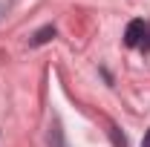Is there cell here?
I'll return each instance as SVG.
<instances>
[{"label":"cell","instance_id":"cell-1","mask_svg":"<svg viewBox=\"0 0 150 147\" xmlns=\"http://www.w3.org/2000/svg\"><path fill=\"white\" fill-rule=\"evenodd\" d=\"M144 29H147L144 20H130V23H127V32H124V43H127V46H142Z\"/></svg>","mask_w":150,"mask_h":147},{"label":"cell","instance_id":"cell-2","mask_svg":"<svg viewBox=\"0 0 150 147\" xmlns=\"http://www.w3.org/2000/svg\"><path fill=\"white\" fill-rule=\"evenodd\" d=\"M55 37V26H43V29H38L35 35L29 37V46H43V43H49Z\"/></svg>","mask_w":150,"mask_h":147},{"label":"cell","instance_id":"cell-3","mask_svg":"<svg viewBox=\"0 0 150 147\" xmlns=\"http://www.w3.org/2000/svg\"><path fill=\"white\" fill-rule=\"evenodd\" d=\"M142 49H144V52H150V26L144 29V37H142Z\"/></svg>","mask_w":150,"mask_h":147},{"label":"cell","instance_id":"cell-4","mask_svg":"<svg viewBox=\"0 0 150 147\" xmlns=\"http://www.w3.org/2000/svg\"><path fill=\"white\" fill-rule=\"evenodd\" d=\"M142 147H150V130L144 133V139H142Z\"/></svg>","mask_w":150,"mask_h":147}]
</instances>
